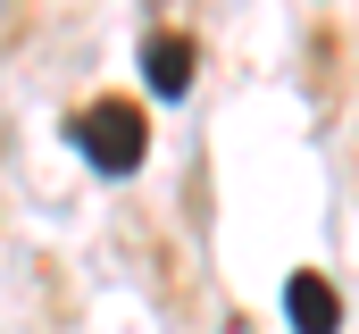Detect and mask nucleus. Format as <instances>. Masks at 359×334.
Masks as SVG:
<instances>
[{"instance_id":"obj_1","label":"nucleus","mask_w":359,"mask_h":334,"mask_svg":"<svg viewBox=\"0 0 359 334\" xmlns=\"http://www.w3.org/2000/svg\"><path fill=\"white\" fill-rule=\"evenodd\" d=\"M67 142H76L100 175H134L142 151H151L142 100H92V109H76V117H67Z\"/></svg>"},{"instance_id":"obj_3","label":"nucleus","mask_w":359,"mask_h":334,"mask_svg":"<svg viewBox=\"0 0 359 334\" xmlns=\"http://www.w3.org/2000/svg\"><path fill=\"white\" fill-rule=\"evenodd\" d=\"M192 67H201L192 34H151V42H142V76H151L159 100H184V92H192Z\"/></svg>"},{"instance_id":"obj_2","label":"nucleus","mask_w":359,"mask_h":334,"mask_svg":"<svg viewBox=\"0 0 359 334\" xmlns=\"http://www.w3.org/2000/svg\"><path fill=\"white\" fill-rule=\"evenodd\" d=\"M284 326L292 334H343V301L318 267H292L284 276Z\"/></svg>"}]
</instances>
